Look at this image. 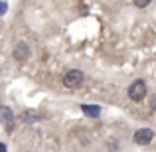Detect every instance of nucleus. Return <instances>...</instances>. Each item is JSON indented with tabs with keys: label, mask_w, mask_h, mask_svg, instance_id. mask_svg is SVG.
Returning <instances> with one entry per match:
<instances>
[{
	"label": "nucleus",
	"mask_w": 156,
	"mask_h": 152,
	"mask_svg": "<svg viewBox=\"0 0 156 152\" xmlns=\"http://www.w3.org/2000/svg\"><path fill=\"white\" fill-rule=\"evenodd\" d=\"M12 53H14V57L18 61H26L28 57H30V46H28L26 42H18L14 46V51Z\"/></svg>",
	"instance_id": "39448f33"
},
{
	"label": "nucleus",
	"mask_w": 156,
	"mask_h": 152,
	"mask_svg": "<svg viewBox=\"0 0 156 152\" xmlns=\"http://www.w3.org/2000/svg\"><path fill=\"white\" fill-rule=\"evenodd\" d=\"M107 146H109V152H117V150H119L117 140H109V142H107Z\"/></svg>",
	"instance_id": "1a4fd4ad"
},
{
	"label": "nucleus",
	"mask_w": 156,
	"mask_h": 152,
	"mask_svg": "<svg viewBox=\"0 0 156 152\" xmlns=\"http://www.w3.org/2000/svg\"><path fill=\"white\" fill-rule=\"evenodd\" d=\"M20 121H24V122H36V121H40V115L38 113H32V111H24V113L20 115Z\"/></svg>",
	"instance_id": "0eeeda50"
},
{
	"label": "nucleus",
	"mask_w": 156,
	"mask_h": 152,
	"mask_svg": "<svg viewBox=\"0 0 156 152\" xmlns=\"http://www.w3.org/2000/svg\"><path fill=\"white\" fill-rule=\"evenodd\" d=\"M83 79H85L83 71H79V69H69V71L63 75V85L67 89H77V87H81Z\"/></svg>",
	"instance_id": "f257e3e1"
},
{
	"label": "nucleus",
	"mask_w": 156,
	"mask_h": 152,
	"mask_svg": "<svg viewBox=\"0 0 156 152\" xmlns=\"http://www.w3.org/2000/svg\"><path fill=\"white\" fill-rule=\"evenodd\" d=\"M0 122L6 126V130H12V129H14V113L10 111V107L0 105Z\"/></svg>",
	"instance_id": "20e7f679"
},
{
	"label": "nucleus",
	"mask_w": 156,
	"mask_h": 152,
	"mask_svg": "<svg viewBox=\"0 0 156 152\" xmlns=\"http://www.w3.org/2000/svg\"><path fill=\"white\" fill-rule=\"evenodd\" d=\"M152 138H154V133L150 129H138L136 133H134L133 140L136 142V144L144 146V144H148V142H152Z\"/></svg>",
	"instance_id": "7ed1b4c3"
},
{
	"label": "nucleus",
	"mask_w": 156,
	"mask_h": 152,
	"mask_svg": "<svg viewBox=\"0 0 156 152\" xmlns=\"http://www.w3.org/2000/svg\"><path fill=\"white\" fill-rule=\"evenodd\" d=\"M81 111H83L87 117H91V118H97L101 115V109L97 105H81Z\"/></svg>",
	"instance_id": "423d86ee"
},
{
	"label": "nucleus",
	"mask_w": 156,
	"mask_h": 152,
	"mask_svg": "<svg viewBox=\"0 0 156 152\" xmlns=\"http://www.w3.org/2000/svg\"><path fill=\"white\" fill-rule=\"evenodd\" d=\"M0 152H8V148H6V144H4V142H0Z\"/></svg>",
	"instance_id": "f8f14e48"
},
{
	"label": "nucleus",
	"mask_w": 156,
	"mask_h": 152,
	"mask_svg": "<svg viewBox=\"0 0 156 152\" xmlns=\"http://www.w3.org/2000/svg\"><path fill=\"white\" fill-rule=\"evenodd\" d=\"M146 97V83L142 79H136L129 87V99L130 101H142Z\"/></svg>",
	"instance_id": "f03ea898"
},
{
	"label": "nucleus",
	"mask_w": 156,
	"mask_h": 152,
	"mask_svg": "<svg viewBox=\"0 0 156 152\" xmlns=\"http://www.w3.org/2000/svg\"><path fill=\"white\" fill-rule=\"evenodd\" d=\"M150 109L156 113V95H152V99H150Z\"/></svg>",
	"instance_id": "9b49d317"
},
{
	"label": "nucleus",
	"mask_w": 156,
	"mask_h": 152,
	"mask_svg": "<svg viewBox=\"0 0 156 152\" xmlns=\"http://www.w3.org/2000/svg\"><path fill=\"white\" fill-rule=\"evenodd\" d=\"M133 2H134V6H136V8H146L152 0H133Z\"/></svg>",
	"instance_id": "6e6552de"
},
{
	"label": "nucleus",
	"mask_w": 156,
	"mask_h": 152,
	"mask_svg": "<svg viewBox=\"0 0 156 152\" xmlns=\"http://www.w3.org/2000/svg\"><path fill=\"white\" fill-rule=\"evenodd\" d=\"M6 10H8V4L6 2H0V14H6Z\"/></svg>",
	"instance_id": "9d476101"
}]
</instances>
